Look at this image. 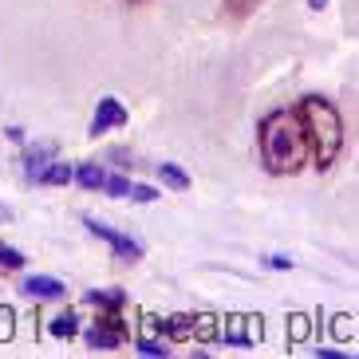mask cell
<instances>
[{"instance_id":"6da1fadb","label":"cell","mask_w":359,"mask_h":359,"mask_svg":"<svg viewBox=\"0 0 359 359\" xmlns=\"http://www.w3.org/2000/svg\"><path fill=\"white\" fill-rule=\"evenodd\" d=\"M261 162L269 174H280V178L285 174L292 178V174H300L308 166V138L292 107L273 111L261 123Z\"/></svg>"},{"instance_id":"7a4b0ae2","label":"cell","mask_w":359,"mask_h":359,"mask_svg":"<svg viewBox=\"0 0 359 359\" xmlns=\"http://www.w3.org/2000/svg\"><path fill=\"white\" fill-rule=\"evenodd\" d=\"M296 115H300V127H304V138H308V162H316V170H327L344 150V118H339V111L320 95H304Z\"/></svg>"},{"instance_id":"3957f363","label":"cell","mask_w":359,"mask_h":359,"mask_svg":"<svg viewBox=\"0 0 359 359\" xmlns=\"http://www.w3.org/2000/svg\"><path fill=\"white\" fill-rule=\"evenodd\" d=\"M83 336H87V348L91 351H115V348H123V339L130 336V327L118 312H103V316H95V324L87 327Z\"/></svg>"},{"instance_id":"277c9868","label":"cell","mask_w":359,"mask_h":359,"mask_svg":"<svg viewBox=\"0 0 359 359\" xmlns=\"http://www.w3.org/2000/svg\"><path fill=\"white\" fill-rule=\"evenodd\" d=\"M83 225H87V233H95L99 241H107L111 249H115L123 261H138L142 257V245L138 241H130L127 233H118V229H111V225H103V222H95V217H83Z\"/></svg>"},{"instance_id":"5b68a950","label":"cell","mask_w":359,"mask_h":359,"mask_svg":"<svg viewBox=\"0 0 359 359\" xmlns=\"http://www.w3.org/2000/svg\"><path fill=\"white\" fill-rule=\"evenodd\" d=\"M115 127H127V107L118 103L115 95H103L87 130H91V138H99V135H107V130H115Z\"/></svg>"},{"instance_id":"8992f818","label":"cell","mask_w":359,"mask_h":359,"mask_svg":"<svg viewBox=\"0 0 359 359\" xmlns=\"http://www.w3.org/2000/svg\"><path fill=\"white\" fill-rule=\"evenodd\" d=\"M20 292L28 296V300H64L67 285L55 280V276H28V280L20 285Z\"/></svg>"},{"instance_id":"52a82bcc","label":"cell","mask_w":359,"mask_h":359,"mask_svg":"<svg viewBox=\"0 0 359 359\" xmlns=\"http://www.w3.org/2000/svg\"><path fill=\"white\" fill-rule=\"evenodd\" d=\"M87 304L103 308V312H123V308H127V292H123V288H111V292L91 288V292H87Z\"/></svg>"},{"instance_id":"ba28073f","label":"cell","mask_w":359,"mask_h":359,"mask_svg":"<svg viewBox=\"0 0 359 359\" xmlns=\"http://www.w3.org/2000/svg\"><path fill=\"white\" fill-rule=\"evenodd\" d=\"M52 154H55V147H48V142H43V147H28V150H24V170H28V178L36 182V174L52 162Z\"/></svg>"},{"instance_id":"9c48e42d","label":"cell","mask_w":359,"mask_h":359,"mask_svg":"<svg viewBox=\"0 0 359 359\" xmlns=\"http://www.w3.org/2000/svg\"><path fill=\"white\" fill-rule=\"evenodd\" d=\"M48 332H52L55 339H72L75 332H79V312H60V316H52V324H48Z\"/></svg>"},{"instance_id":"30bf717a","label":"cell","mask_w":359,"mask_h":359,"mask_svg":"<svg viewBox=\"0 0 359 359\" xmlns=\"http://www.w3.org/2000/svg\"><path fill=\"white\" fill-rule=\"evenodd\" d=\"M194 320H198V316H186V312H178V316L162 320V336H170V339H186V336H194Z\"/></svg>"},{"instance_id":"8fae6325","label":"cell","mask_w":359,"mask_h":359,"mask_svg":"<svg viewBox=\"0 0 359 359\" xmlns=\"http://www.w3.org/2000/svg\"><path fill=\"white\" fill-rule=\"evenodd\" d=\"M36 182H43V186H67V182H72V166H67V162H48V166L36 174Z\"/></svg>"},{"instance_id":"7c38bea8","label":"cell","mask_w":359,"mask_h":359,"mask_svg":"<svg viewBox=\"0 0 359 359\" xmlns=\"http://www.w3.org/2000/svg\"><path fill=\"white\" fill-rule=\"evenodd\" d=\"M72 178L83 190H103V166H95V162H83L79 170H72Z\"/></svg>"},{"instance_id":"4fadbf2b","label":"cell","mask_w":359,"mask_h":359,"mask_svg":"<svg viewBox=\"0 0 359 359\" xmlns=\"http://www.w3.org/2000/svg\"><path fill=\"white\" fill-rule=\"evenodd\" d=\"M158 178L166 182L170 190H190V174L178 170V166H170V162H162V166H158Z\"/></svg>"},{"instance_id":"5bb4252c","label":"cell","mask_w":359,"mask_h":359,"mask_svg":"<svg viewBox=\"0 0 359 359\" xmlns=\"http://www.w3.org/2000/svg\"><path fill=\"white\" fill-rule=\"evenodd\" d=\"M257 8V0H222V16L225 20H245Z\"/></svg>"},{"instance_id":"9a60e30c","label":"cell","mask_w":359,"mask_h":359,"mask_svg":"<svg viewBox=\"0 0 359 359\" xmlns=\"http://www.w3.org/2000/svg\"><path fill=\"white\" fill-rule=\"evenodd\" d=\"M103 194H111V198H130V182L123 174H103Z\"/></svg>"},{"instance_id":"2e32d148","label":"cell","mask_w":359,"mask_h":359,"mask_svg":"<svg viewBox=\"0 0 359 359\" xmlns=\"http://www.w3.org/2000/svg\"><path fill=\"white\" fill-rule=\"evenodd\" d=\"M16 336V312L8 304H0V344H8Z\"/></svg>"},{"instance_id":"e0dca14e","label":"cell","mask_w":359,"mask_h":359,"mask_svg":"<svg viewBox=\"0 0 359 359\" xmlns=\"http://www.w3.org/2000/svg\"><path fill=\"white\" fill-rule=\"evenodd\" d=\"M0 269H8V273L24 269V253L20 249H12V245H0Z\"/></svg>"},{"instance_id":"ac0fdd59","label":"cell","mask_w":359,"mask_h":359,"mask_svg":"<svg viewBox=\"0 0 359 359\" xmlns=\"http://www.w3.org/2000/svg\"><path fill=\"white\" fill-rule=\"evenodd\" d=\"M138 355H170V348L162 344V339H138Z\"/></svg>"},{"instance_id":"d6986e66","label":"cell","mask_w":359,"mask_h":359,"mask_svg":"<svg viewBox=\"0 0 359 359\" xmlns=\"http://www.w3.org/2000/svg\"><path fill=\"white\" fill-rule=\"evenodd\" d=\"M130 198H135V201H154V198H158V190H150V186H130Z\"/></svg>"},{"instance_id":"ffe728a7","label":"cell","mask_w":359,"mask_h":359,"mask_svg":"<svg viewBox=\"0 0 359 359\" xmlns=\"http://www.w3.org/2000/svg\"><path fill=\"white\" fill-rule=\"evenodd\" d=\"M107 158L115 162V166H130V154H127V150H111V154H107Z\"/></svg>"},{"instance_id":"44dd1931","label":"cell","mask_w":359,"mask_h":359,"mask_svg":"<svg viewBox=\"0 0 359 359\" xmlns=\"http://www.w3.org/2000/svg\"><path fill=\"white\" fill-rule=\"evenodd\" d=\"M292 336H296V339H304V336H308V324H304L300 316H296V324H292Z\"/></svg>"},{"instance_id":"7402d4cb","label":"cell","mask_w":359,"mask_h":359,"mask_svg":"<svg viewBox=\"0 0 359 359\" xmlns=\"http://www.w3.org/2000/svg\"><path fill=\"white\" fill-rule=\"evenodd\" d=\"M0 222H12V210H8V205H0Z\"/></svg>"},{"instance_id":"603a6c76","label":"cell","mask_w":359,"mask_h":359,"mask_svg":"<svg viewBox=\"0 0 359 359\" xmlns=\"http://www.w3.org/2000/svg\"><path fill=\"white\" fill-rule=\"evenodd\" d=\"M324 4H327V0H308V8H312V12H320Z\"/></svg>"},{"instance_id":"cb8c5ba5","label":"cell","mask_w":359,"mask_h":359,"mask_svg":"<svg viewBox=\"0 0 359 359\" xmlns=\"http://www.w3.org/2000/svg\"><path fill=\"white\" fill-rule=\"evenodd\" d=\"M130 4H142V0H130Z\"/></svg>"}]
</instances>
